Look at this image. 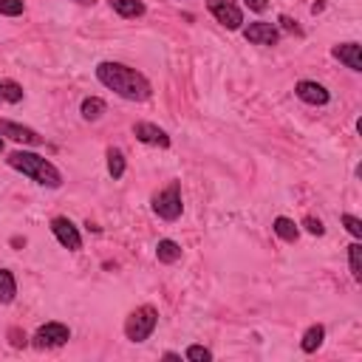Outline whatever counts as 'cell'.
<instances>
[{"label":"cell","instance_id":"1","mask_svg":"<svg viewBox=\"0 0 362 362\" xmlns=\"http://www.w3.org/2000/svg\"><path fill=\"white\" fill-rule=\"evenodd\" d=\"M96 80L111 88L113 94H119L122 99H130V102H144L150 99V82L144 80V74H139L136 68L130 65H122V63H99L96 65Z\"/></svg>","mask_w":362,"mask_h":362},{"label":"cell","instance_id":"2","mask_svg":"<svg viewBox=\"0 0 362 362\" xmlns=\"http://www.w3.org/2000/svg\"><path fill=\"white\" fill-rule=\"evenodd\" d=\"M9 167H15L18 173H23V175H29L35 185H40V187H49V190H57L60 185H63V173L49 161V158H43V156H37V153H29V150H15L9 158Z\"/></svg>","mask_w":362,"mask_h":362},{"label":"cell","instance_id":"3","mask_svg":"<svg viewBox=\"0 0 362 362\" xmlns=\"http://www.w3.org/2000/svg\"><path fill=\"white\" fill-rule=\"evenodd\" d=\"M158 325V311L153 306H139L136 311H130V317L125 320V337L130 342H144Z\"/></svg>","mask_w":362,"mask_h":362},{"label":"cell","instance_id":"4","mask_svg":"<svg viewBox=\"0 0 362 362\" xmlns=\"http://www.w3.org/2000/svg\"><path fill=\"white\" fill-rule=\"evenodd\" d=\"M181 210H185V204H181V187L175 185V181H173L170 187H164L161 193L153 196V213H156L158 218L175 221V218L181 216Z\"/></svg>","mask_w":362,"mask_h":362},{"label":"cell","instance_id":"5","mask_svg":"<svg viewBox=\"0 0 362 362\" xmlns=\"http://www.w3.org/2000/svg\"><path fill=\"white\" fill-rule=\"evenodd\" d=\"M35 348H60L71 339V328L65 323H46L35 331Z\"/></svg>","mask_w":362,"mask_h":362},{"label":"cell","instance_id":"6","mask_svg":"<svg viewBox=\"0 0 362 362\" xmlns=\"http://www.w3.org/2000/svg\"><path fill=\"white\" fill-rule=\"evenodd\" d=\"M210 12H213V18L224 26V29H230V32H238L241 26H244V12L235 6V0H210Z\"/></svg>","mask_w":362,"mask_h":362},{"label":"cell","instance_id":"7","mask_svg":"<svg viewBox=\"0 0 362 362\" xmlns=\"http://www.w3.org/2000/svg\"><path fill=\"white\" fill-rule=\"evenodd\" d=\"M0 136H6L18 144H43V136L26 125H18V122H9V119H0Z\"/></svg>","mask_w":362,"mask_h":362},{"label":"cell","instance_id":"8","mask_svg":"<svg viewBox=\"0 0 362 362\" xmlns=\"http://www.w3.org/2000/svg\"><path fill=\"white\" fill-rule=\"evenodd\" d=\"M51 232L57 235V241L65 246V249H71V252H77V249H82V235H80V230L74 227V221H68V218H54L51 221Z\"/></svg>","mask_w":362,"mask_h":362},{"label":"cell","instance_id":"9","mask_svg":"<svg viewBox=\"0 0 362 362\" xmlns=\"http://www.w3.org/2000/svg\"><path fill=\"white\" fill-rule=\"evenodd\" d=\"M244 37H246L249 43H255V46H275V43L280 40V32H277V26L258 20V23H249V26L244 29Z\"/></svg>","mask_w":362,"mask_h":362},{"label":"cell","instance_id":"10","mask_svg":"<svg viewBox=\"0 0 362 362\" xmlns=\"http://www.w3.org/2000/svg\"><path fill=\"white\" fill-rule=\"evenodd\" d=\"M133 136L142 144H150V147H170V136L158 125H150V122H136L133 125Z\"/></svg>","mask_w":362,"mask_h":362},{"label":"cell","instance_id":"11","mask_svg":"<svg viewBox=\"0 0 362 362\" xmlns=\"http://www.w3.org/2000/svg\"><path fill=\"white\" fill-rule=\"evenodd\" d=\"M294 94H297V99L306 102V105H328V99H331V94H328L320 82H311V80L297 82V85H294Z\"/></svg>","mask_w":362,"mask_h":362},{"label":"cell","instance_id":"12","mask_svg":"<svg viewBox=\"0 0 362 362\" xmlns=\"http://www.w3.org/2000/svg\"><path fill=\"white\" fill-rule=\"evenodd\" d=\"M331 54H334L339 63H345L351 71H362V49H359V43H342V46H334Z\"/></svg>","mask_w":362,"mask_h":362},{"label":"cell","instance_id":"13","mask_svg":"<svg viewBox=\"0 0 362 362\" xmlns=\"http://www.w3.org/2000/svg\"><path fill=\"white\" fill-rule=\"evenodd\" d=\"M18 297V280L9 269H0V303H12Z\"/></svg>","mask_w":362,"mask_h":362},{"label":"cell","instance_id":"14","mask_svg":"<svg viewBox=\"0 0 362 362\" xmlns=\"http://www.w3.org/2000/svg\"><path fill=\"white\" fill-rule=\"evenodd\" d=\"M275 235L280 238V241H286V244H294L297 241V235H300V230L294 227V221L292 218H286V216H280V218H275Z\"/></svg>","mask_w":362,"mask_h":362},{"label":"cell","instance_id":"15","mask_svg":"<svg viewBox=\"0 0 362 362\" xmlns=\"http://www.w3.org/2000/svg\"><path fill=\"white\" fill-rule=\"evenodd\" d=\"M111 6L122 18H142L144 15V4H142V0H111Z\"/></svg>","mask_w":362,"mask_h":362},{"label":"cell","instance_id":"16","mask_svg":"<svg viewBox=\"0 0 362 362\" xmlns=\"http://www.w3.org/2000/svg\"><path fill=\"white\" fill-rule=\"evenodd\" d=\"M323 339H325V328H323V325H311V328L303 334L300 348H303L306 354H314V351L323 345Z\"/></svg>","mask_w":362,"mask_h":362},{"label":"cell","instance_id":"17","mask_svg":"<svg viewBox=\"0 0 362 362\" xmlns=\"http://www.w3.org/2000/svg\"><path fill=\"white\" fill-rule=\"evenodd\" d=\"M156 258H158L161 263H175V261L181 258V246H178L175 241L164 238V241H158V246H156Z\"/></svg>","mask_w":362,"mask_h":362},{"label":"cell","instance_id":"18","mask_svg":"<svg viewBox=\"0 0 362 362\" xmlns=\"http://www.w3.org/2000/svg\"><path fill=\"white\" fill-rule=\"evenodd\" d=\"M80 113H82V119L96 122V119H102V113H105V102H102L99 96H88V99H82Z\"/></svg>","mask_w":362,"mask_h":362},{"label":"cell","instance_id":"19","mask_svg":"<svg viewBox=\"0 0 362 362\" xmlns=\"http://www.w3.org/2000/svg\"><path fill=\"white\" fill-rule=\"evenodd\" d=\"M108 173H111L113 181L125 175V153H122L119 147H111V150H108Z\"/></svg>","mask_w":362,"mask_h":362},{"label":"cell","instance_id":"20","mask_svg":"<svg viewBox=\"0 0 362 362\" xmlns=\"http://www.w3.org/2000/svg\"><path fill=\"white\" fill-rule=\"evenodd\" d=\"M348 263H351L354 280L359 283V280H362V246H359V244H351V246H348Z\"/></svg>","mask_w":362,"mask_h":362},{"label":"cell","instance_id":"21","mask_svg":"<svg viewBox=\"0 0 362 362\" xmlns=\"http://www.w3.org/2000/svg\"><path fill=\"white\" fill-rule=\"evenodd\" d=\"M26 12V4L23 0H0V15H6V18H18Z\"/></svg>","mask_w":362,"mask_h":362},{"label":"cell","instance_id":"22","mask_svg":"<svg viewBox=\"0 0 362 362\" xmlns=\"http://www.w3.org/2000/svg\"><path fill=\"white\" fill-rule=\"evenodd\" d=\"M0 94H4L6 102H20L23 99V88L18 82H0Z\"/></svg>","mask_w":362,"mask_h":362},{"label":"cell","instance_id":"23","mask_svg":"<svg viewBox=\"0 0 362 362\" xmlns=\"http://www.w3.org/2000/svg\"><path fill=\"white\" fill-rule=\"evenodd\" d=\"M185 356H187L190 362H210V359H213V351L204 348V345H190Z\"/></svg>","mask_w":362,"mask_h":362},{"label":"cell","instance_id":"24","mask_svg":"<svg viewBox=\"0 0 362 362\" xmlns=\"http://www.w3.org/2000/svg\"><path fill=\"white\" fill-rule=\"evenodd\" d=\"M342 224H345V230H348L354 238H362V221H359L356 216H342Z\"/></svg>","mask_w":362,"mask_h":362},{"label":"cell","instance_id":"25","mask_svg":"<svg viewBox=\"0 0 362 362\" xmlns=\"http://www.w3.org/2000/svg\"><path fill=\"white\" fill-rule=\"evenodd\" d=\"M303 227L311 232V235H323L325 232V227H323V221L320 218H314V216H306V221H303Z\"/></svg>","mask_w":362,"mask_h":362},{"label":"cell","instance_id":"26","mask_svg":"<svg viewBox=\"0 0 362 362\" xmlns=\"http://www.w3.org/2000/svg\"><path fill=\"white\" fill-rule=\"evenodd\" d=\"M246 6H249L252 12H263L269 4H266V0H246Z\"/></svg>","mask_w":362,"mask_h":362},{"label":"cell","instance_id":"27","mask_svg":"<svg viewBox=\"0 0 362 362\" xmlns=\"http://www.w3.org/2000/svg\"><path fill=\"white\" fill-rule=\"evenodd\" d=\"M280 23H283V29H289V32H294V35H300V29H297V26H294V23H292L289 18H280Z\"/></svg>","mask_w":362,"mask_h":362},{"label":"cell","instance_id":"28","mask_svg":"<svg viewBox=\"0 0 362 362\" xmlns=\"http://www.w3.org/2000/svg\"><path fill=\"white\" fill-rule=\"evenodd\" d=\"M77 4H80V6H91V4H94V0H77Z\"/></svg>","mask_w":362,"mask_h":362},{"label":"cell","instance_id":"29","mask_svg":"<svg viewBox=\"0 0 362 362\" xmlns=\"http://www.w3.org/2000/svg\"><path fill=\"white\" fill-rule=\"evenodd\" d=\"M0 150H4V136H0Z\"/></svg>","mask_w":362,"mask_h":362},{"label":"cell","instance_id":"30","mask_svg":"<svg viewBox=\"0 0 362 362\" xmlns=\"http://www.w3.org/2000/svg\"><path fill=\"white\" fill-rule=\"evenodd\" d=\"M0 99H4V94H0Z\"/></svg>","mask_w":362,"mask_h":362}]
</instances>
